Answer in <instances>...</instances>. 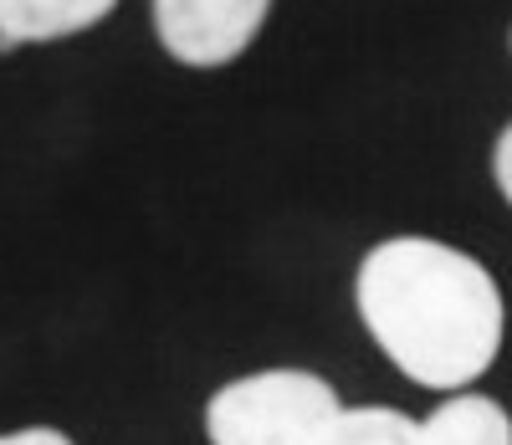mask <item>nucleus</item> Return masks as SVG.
Wrapping results in <instances>:
<instances>
[{
	"instance_id": "obj_6",
	"label": "nucleus",
	"mask_w": 512,
	"mask_h": 445,
	"mask_svg": "<svg viewBox=\"0 0 512 445\" xmlns=\"http://www.w3.org/2000/svg\"><path fill=\"white\" fill-rule=\"evenodd\" d=\"M318 445H420V420L390 405H344Z\"/></svg>"
},
{
	"instance_id": "obj_5",
	"label": "nucleus",
	"mask_w": 512,
	"mask_h": 445,
	"mask_svg": "<svg viewBox=\"0 0 512 445\" xmlns=\"http://www.w3.org/2000/svg\"><path fill=\"white\" fill-rule=\"evenodd\" d=\"M420 445H512V415L492 394L456 389L420 420Z\"/></svg>"
},
{
	"instance_id": "obj_9",
	"label": "nucleus",
	"mask_w": 512,
	"mask_h": 445,
	"mask_svg": "<svg viewBox=\"0 0 512 445\" xmlns=\"http://www.w3.org/2000/svg\"><path fill=\"white\" fill-rule=\"evenodd\" d=\"M507 47H512V36H507Z\"/></svg>"
},
{
	"instance_id": "obj_7",
	"label": "nucleus",
	"mask_w": 512,
	"mask_h": 445,
	"mask_svg": "<svg viewBox=\"0 0 512 445\" xmlns=\"http://www.w3.org/2000/svg\"><path fill=\"white\" fill-rule=\"evenodd\" d=\"M492 180H497V195L512 205V123L497 133V144H492Z\"/></svg>"
},
{
	"instance_id": "obj_3",
	"label": "nucleus",
	"mask_w": 512,
	"mask_h": 445,
	"mask_svg": "<svg viewBox=\"0 0 512 445\" xmlns=\"http://www.w3.org/2000/svg\"><path fill=\"white\" fill-rule=\"evenodd\" d=\"M159 47L180 67H226L262 36L272 0H149Z\"/></svg>"
},
{
	"instance_id": "obj_4",
	"label": "nucleus",
	"mask_w": 512,
	"mask_h": 445,
	"mask_svg": "<svg viewBox=\"0 0 512 445\" xmlns=\"http://www.w3.org/2000/svg\"><path fill=\"white\" fill-rule=\"evenodd\" d=\"M118 0H0V47H41L93 31Z\"/></svg>"
},
{
	"instance_id": "obj_2",
	"label": "nucleus",
	"mask_w": 512,
	"mask_h": 445,
	"mask_svg": "<svg viewBox=\"0 0 512 445\" xmlns=\"http://www.w3.org/2000/svg\"><path fill=\"white\" fill-rule=\"evenodd\" d=\"M344 410L338 389L313 369H256L205 399L210 445H318Z\"/></svg>"
},
{
	"instance_id": "obj_1",
	"label": "nucleus",
	"mask_w": 512,
	"mask_h": 445,
	"mask_svg": "<svg viewBox=\"0 0 512 445\" xmlns=\"http://www.w3.org/2000/svg\"><path fill=\"white\" fill-rule=\"evenodd\" d=\"M354 307L369 343L410 384L456 394L487 379L507 338V302L487 266L436 236H390L364 251Z\"/></svg>"
},
{
	"instance_id": "obj_8",
	"label": "nucleus",
	"mask_w": 512,
	"mask_h": 445,
	"mask_svg": "<svg viewBox=\"0 0 512 445\" xmlns=\"http://www.w3.org/2000/svg\"><path fill=\"white\" fill-rule=\"evenodd\" d=\"M0 445H77L67 430H52V425H26V430H6Z\"/></svg>"
}]
</instances>
